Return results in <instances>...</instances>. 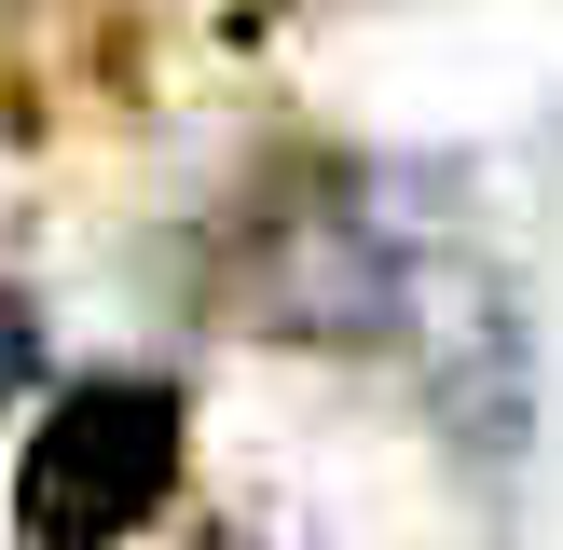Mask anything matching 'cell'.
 Returning <instances> with one entry per match:
<instances>
[{
	"label": "cell",
	"mask_w": 563,
	"mask_h": 550,
	"mask_svg": "<svg viewBox=\"0 0 563 550\" xmlns=\"http://www.w3.org/2000/svg\"><path fill=\"white\" fill-rule=\"evenodd\" d=\"M27 385H42V317H27V289L0 275V413H14Z\"/></svg>",
	"instance_id": "obj_2"
},
{
	"label": "cell",
	"mask_w": 563,
	"mask_h": 550,
	"mask_svg": "<svg viewBox=\"0 0 563 550\" xmlns=\"http://www.w3.org/2000/svg\"><path fill=\"white\" fill-rule=\"evenodd\" d=\"M179 440H192V413L152 372L55 385L27 454H14V550H124L179 495Z\"/></svg>",
	"instance_id": "obj_1"
}]
</instances>
